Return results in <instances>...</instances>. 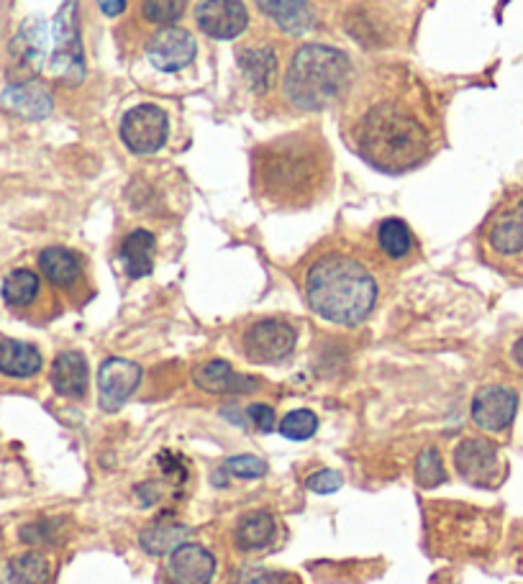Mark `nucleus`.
Listing matches in <instances>:
<instances>
[{
  "mask_svg": "<svg viewBox=\"0 0 523 584\" xmlns=\"http://www.w3.org/2000/svg\"><path fill=\"white\" fill-rule=\"evenodd\" d=\"M357 154L375 170L400 175L426 162L437 147V124L421 87L385 82L349 124Z\"/></svg>",
  "mask_w": 523,
  "mask_h": 584,
  "instance_id": "obj_1",
  "label": "nucleus"
},
{
  "mask_svg": "<svg viewBox=\"0 0 523 584\" xmlns=\"http://www.w3.org/2000/svg\"><path fill=\"white\" fill-rule=\"evenodd\" d=\"M298 284L318 318L336 326H360L380 301L377 261L349 242H326L301 265Z\"/></svg>",
  "mask_w": 523,
  "mask_h": 584,
  "instance_id": "obj_2",
  "label": "nucleus"
},
{
  "mask_svg": "<svg viewBox=\"0 0 523 584\" xmlns=\"http://www.w3.org/2000/svg\"><path fill=\"white\" fill-rule=\"evenodd\" d=\"M334 183V156L318 131H290L252 152V190L265 206L301 211L316 206Z\"/></svg>",
  "mask_w": 523,
  "mask_h": 584,
  "instance_id": "obj_3",
  "label": "nucleus"
},
{
  "mask_svg": "<svg viewBox=\"0 0 523 584\" xmlns=\"http://www.w3.org/2000/svg\"><path fill=\"white\" fill-rule=\"evenodd\" d=\"M349 80H352V62L341 49L303 44L290 59L282 87L295 108L321 110L341 101Z\"/></svg>",
  "mask_w": 523,
  "mask_h": 584,
  "instance_id": "obj_4",
  "label": "nucleus"
},
{
  "mask_svg": "<svg viewBox=\"0 0 523 584\" xmlns=\"http://www.w3.org/2000/svg\"><path fill=\"white\" fill-rule=\"evenodd\" d=\"M477 246L485 265L523 280V187L505 195L485 219Z\"/></svg>",
  "mask_w": 523,
  "mask_h": 584,
  "instance_id": "obj_5",
  "label": "nucleus"
},
{
  "mask_svg": "<svg viewBox=\"0 0 523 584\" xmlns=\"http://www.w3.org/2000/svg\"><path fill=\"white\" fill-rule=\"evenodd\" d=\"M39 269L44 280L74 305L88 303L95 295L88 261L82 259V254L67 249V246H47L39 254Z\"/></svg>",
  "mask_w": 523,
  "mask_h": 584,
  "instance_id": "obj_6",
  "label": "nucleus"
},
{
  "mask_svg": "<svg viewBox=\"0 0 523 584\" xmlns=\"http://www.w3.org/2000/svg\"><path fill=\"white\" fill-rule=\"evenodd\" d=\"M298 331L293 324L282 318L252 320L242 331L239 351L252 364H280L295 351Z\"/></svg>",
  "mask_w": 523,
  "mask_h": 584,
  "instance_id": "obj_7",
  "label": "nucleus"
},
{
  "mask_svg": "<svg viewBox=\"0 0 523 584\" xmlns=\"http://www.w3.org/2000/svg\"><path fill=\"white\" fill-rule=\"evenodd\" d=\"M454 469L469 484L498 487L505 477V464L498 446L488 439H462L452 454Z\"/></svg>",
  "mask_w": 523,
  "mask_h": 584,
  "instance_id": "obj_8",
  "label": "nucleus"
},
{
  "mask_svg": "<svg viewBox=\"0 0 523 584\" xmlns=\"http://www.w3.org/2000/svg\"><path fill=\"white\" fill-rule=\"evenodd\" d=\"M170 137V121L162 108L141 103L131 108L121 121V141L133 154H154Z\"/></svg>",
  "mask_w": 523,
  "mask_h": 584,
  "instance_id": "obj_9",
  "label": "nucleus"
},
{
  "mask_svg": "<svg viewBox=\"0 0 523 584\" xmlns=\"http://www.w3.org/2000/svg\"><path fill=\"white\" fill-rule=\"evenodd\" d=\"M55 51H51V72L59 78L80 82L82 78V49L78 32V0H67L57 13L55 26Z\"/></svg>",
  "mask_w": 523,
  "mask_h": 584,
  "instance_id": "obj_10",
  "label": "nucleus"
},
{
  "mask_svg": "<svg viewBox=\"0 0 523 584\" xmlns=\"http://www.w3.org/2000/svg\"><path fill=\"white\" fill-rule=\"evenodd\" d=\"M515 413H519V395H515V389L503 385H488L477 389L473 410H469L473 423L485 433L508 431Z\"/></svg>",
  "mask_w": 523,
  "mask_h": 584,
  "instance_id": "obj_11",
  "label": "nucleus"
},
{
  "mask_svg": "<svg viewBox=\"0 0 523 584\" xmlns=\"http://www.w3.org/2000/svg\"><path fill=\"white\" fill-rule=\"evenodd\" d=\"M196 24L211 39H236L249 26V11L244 0H200L196 9Z\"/></svg>",
  "mask_w": 523,
  "mask_h": 584,
  "instance_id": "obj_12",
  "label": "nucleus"
},
{
  "mask_svg": "<svg viewBox=\"0 0 523 584\" xmlns=\"http://www.w3.org/2000/svg\"><path fill=\"white\" fill-rule=\"evenodd\" d=\"M141 382V366L131 359L111 357L98 370V400L101 408L114 413L137 393Z\"/></svg>",
  "mask_w": 523,
  "mask_h": 584,
  "instance_id": "obj_13",
  "label": "nucleus"
},
{
  "mask_svg": "<svg viewBox=\"0 0 523 584\" xmlns=\"http://www.w3.org/2000/svg\"><path fill=\"white\" fill-rule=\"evenodd\" d=\"M198 44L190 32L177 26H164L147 44V57L160 72H181L196 59Z\"/></svg>",
  "mask_w": 523,
  "mask_h": 584,
  "instance_id": "obj_14",
  "label": "nucleus"
},
{
  "mask_svg": "<svg viewBox=\"0 0 523 584\" xmlns=\"http://www.w3.org/2000/svg\"><path fill=\"white\" fill-rule=\"evenodd\" d=\"M375 257L377 265L408 267L421 257L414 231L403 219H385L375 229Z\"/></svg>",
  "mask_w": 523,
  "mask_h": 584,
  "instance_id": "obj_15",
  "label": "nucleus"
},
{
  "mask_svg": "<svg viewBox=\"0 0 523 584\" xmlns=\"http://www.w3.org/2000/svg\"><path fill=\"white\" fill-rule=\"evenodd\" d=\"M216 557L200 544H181L164 561V580L170 584H211Z\"/></svg>",
  "mask_w": 523,
  "mask_h": 584,
  "instance_id": "obj_16",
  "label": "nucleus"
},
{
  "mask_svg": "<svg viewBox=\"0 0 523 584\" xmlns=\"http://www.w3.org/2000/svg\"><path fill=\"white\" fill-rule=\"evenodd\" d=\"M193 382L211 395H246L259 387V379L234 372V366L223 359H211L193 370Z\"/></svg>",
  "mask_w": 523,
  "mask_h": 584,
  "instance_id": "obj_17",
  "label": "nucleus"
},
{
  "mask_svg": "<svg viewBox=\"0 0 523 584\" xmlns=\"http://www.w3.org/2000/svg\"><path fill=\"white\" fill-rule=\"evenodd\" d=\"M91 385V370L88 359L80 351H62L51 364V387L57 395L70 400H82Z\"/></svg>",
  "mask_w": 523,
  "mask_h": 584,
  "instance_id": "obj_18",
  "label": "nucleus"
},
{
  "mask_svg": "<svg viewBox=\"0 0 523 584\" xmlns=\"http://www.w3.org/2000/svg\"><path fill=\"white\" fill-rule=\"evenodd\" d=\"M278 536H280L278 521H275V515H270L267 511L244 513L242 518L236 521L234 534H231L234 546L242 553H257L270 549V546L278 541Z\"/></svg>",
  "mask_w": 523,
  "mask_h": 584,
  "instance_id": "obj_19",
  "label": "nucleus"
},
{
  "mask_svg": "<svg viewBox=\"0 0 523 584\" xmlns=\"http://www.w3.org/2000/svg\"><path fill=\"white\" fill-rule=\"evenodd\" d=\"M154 259H156V238L152 231L133 229L131 234H126L121 238V246H118V261H121L124 272L129 275L131 280L152 275Z\"/></svg>",
  "mask_w": 523,
  "mask_h": 584,
  "instance_id": "obj_20",
  "label": "nucleus"
},
{
  "mask_svg": "<svg viewBox=\"0 0 523 584\" xmlns=\"http://www.w3.org/2000/svg\"><path fill=\"white\" fill-rule=\"evenodd\" d=\"M3 108L11 110L26 121H42L51 114V95L39 82H19V85L5 87Z\"/></svg>",
  "mask_w": 523,
  "mask_h": 584,
  "instance_id": "obj_21",
  "label": "nucleus"
},
{
  "mask_svg": "<svg viewBox=\"0 0 523 584\" xmlns=\"http://www.w3.org/2000/svg\"><path fill=\"white\" fill-rule=\"evenodd\" d=\"M239 67H242L246 82L257 95L270 93L278 80V55L272 47H246L239 51Z\"/></svg>",
  "mask_w": 523,
  "mask_h": 584,
  "instance_id": "obj_22",
  "label": "nucleus"
},
{
  "mask_svg": "<svg viewBox=\"0 0 523 584\" xmlns=\"http://www.w3.org/2000/svg\"><path fill=\"white\" fill-rule=\"evenodd\" d=\"M259 11L286 34L301 36L313 26L309 0H257Z\"/></svg>",
  "mask_w": 523,
  "mask_h": 584,
  "instance_id": "obj_23",
  "label": "nucleus"
},
{
  "mask_svg": "<svg viewBox=\"0 0 523 584\" xmlns=\"http://www.w3.org/2000/svg\"><path fill=\"white\" fill-rule=\"evenodd\" d=\"M42 351L32 347V343L3 339L0 341V374L13 379H28L42 372Z\"/></svg>",
  "mask_w": 523,
  "mask_h": 584,
  "instance_id": "obj_24",
  "label": "nucleus"
},
{
  "mask_svg": "<svg viewBox=\"0 0 523 584\" xmlns=\"http://www.w3.org/2000/svg\"><path fill=\"white\" fill-rule=\"evenodd\" d=\"M44 290L42 277L34 269H13V272L3 280V301L11 305L13 311L34 308L39 303Z\"/></svg>",
  "mask_w": 523,
  "mask_h": 584,
  "instance_id": "obj_25",
  "label": "nucleus"
},
{
  "mask_svg": "<svg viewBox=\"0 0 523 584\" xmlns=\"http://www.w3.org/2000/svg\"><path fill=\"white\" fill-rule=\"evenodd\" d=\"M51 561L42 551H24L3 569L0 584H49Z\"/></svg>",
  "mask_w": 523,
  "mask_h": 584,
  "instance_id": "obj_26",
  "label": "nucleus"
},
{
  "mask_svg": "<svg viewBox=\"0 0 523 584\" xmlns=\"http://www.w3.org/2000/svg\"><path fill=\"white\" fill-rule=\"evenodd\" d=\"M19 49L21 57L32 67H42V59L47 55V26L42 21H28L19 34Z\"/></svg>",
  "mask_w": 523,
  "mask_h": 584,
  "instance_id": "obj_27",
  "label": "nucleus"
},
{
  "mask_svg": "<svg viewBox=\"0 0 523 584\" xmlns=\"http://www.w3.org/2000/svg\"><path fill=\"white\" fill-rule=\"evenodd\" d=\"M278 431L290 441H309L318 431V416L313 410H293L278 423Z\"/></svg>",
  "mask_w": 523,
  "mask_h": 584,
  "instance_id": "obj_28",
  "label": "nucleus"
},
{
  "mask_svg": "<svg viewBox=\"0 0 523 584\" xmlns=\"http://www.w3.org/2000/svg\"><path fill=\"white\" fill-rule=\"evenodd\" d=\"M416 482L421 487H437L446 482V467L439 448H423L416 459Z\"/></svg>",
  "mask_w": 523,
  "mask_h": 584,
  "instance_id": "obj_29",
  "label": "nucleus"
},
{
  "mask_svg": "<svg viewBox=\"0 0 523 584\" xmlns=\"http://www.w3.org/2000/svg\"><path fill=\"white\" fill-rule=\"evenodd\" d=\"M185 0H144L141 3V16L154 26H172L183 19Z\"/></svg>",
  "mask_w": 523,
  "mask_h": 584,
  "instance_id": "obj_30",
  "label": "nucleus"
},
{
  "mask_svg": "<svg viewBox=\"0 0 523 584\" xmlns=\"http://www.w3.org/2000/svg\"><path fill=\"white\" fill-rule=\"evenodd\" d=\"M231 584H295L293 576L275 569H242Z\"/></svg>",
  "mask_w": 523,
  "mask_h": 584,
  "instance_id": "obj_31",
  "label": "nucleus"
},
{
  "mask_svg": "<svg viewBox=\"0 0 523 584\" xmlns=\"http://www.w3.org/2000/svg\"><path fill=\"white\" fill-rule=\"evenodd\" d=\"M177 536H181V528H170V530H149V534H144V538H141V546L149 553H164V551H172L177 544Z\"/></svg>",
  "mask_w": 523,
  "mask_h": 584,
  "instance_id": "obj_32",
  "label": "nucleus"
},
{
  "mask_svg": "<svg viewBox=\"0 0 523 584\" xmlns=\"http://www.w3.org/2000/svg\"><path fill=\"white\" fill-rule=\"evenodd\" d=\"M226 469L234 477H262L265 475V464L257 456H234L226 462Z\"/></svg>",
  "mask_w": 523,
  "mask_h": 584,
  "instance_id": "obj_33",
  "label": "nucleus"
},
{
  "mask_svg": "<svg viewBox=\"0 0 523 584\" xmlns=\"http://www.w3.org/2000/svg\"><path fill=\"white\" fill-rule=\"evenodd\" d=\"M341 484V477L336 475V471H318V475H311L305 479V487L313 492H334L339 490Z\"/></svg>",
  "mask_w": 523,
  "mask_h": 584,
  "instance_id": "obj_34",
  "label": "nucleus"
},
{
  "mask_svg": "<svg viewBox=\"0 0 523 584\" xmlns=\"http://www.w3.org/2000/svg\"><path fill=\"white\" fill-rule=\"evenodd\" d=\"M249 418L254 421V425H257L259 431H265V433H270L278 429V418H275V410L270 406H262V402H257V406H252L249 408Z\"/></svg>",
  "mask_w": 523,
  "mask_h": 584,
  "instance_id": "obj_35",
  "label": "nucleus"
},
{
  "mask_svg": "<svg viewBox=\"0 0 523 584\" xmlns=\"http://www.w3.org/2000/svg\"><path fill=\"white\" fill-rule=\"evenodd\" d=\"M98 5L108 19L121 16V13L126 11V0H98Z\"/></svg>",
  "mask_w": 523,
  "mask_h": 584,
  "instance_id": "obj_36",
  "label": "nucleus"
},
{
  "mask_svg": "<svg viewBox=\"0 0 523 584\" xmlns=\"http://www.w3.org/2000/svg\"><path fill=\"white\" fill-rule=\"evenodd\" d=\"M511 357H513V362L519 364V370H523V336L519 341L513 343V349H511Z\"/></svg>",
  "mask_w": 523,
  "mask_h": 584,
  "instance_id": "obj_37",
  "label": "nucleus"
}]
</instances>
